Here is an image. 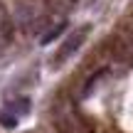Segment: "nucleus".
Returning <instances> with one entry per match:
<instances>
[{
    "instance_id": "f257e3e1",
    "label": "nucleus",
    "mask_w": 133,
    "mask_h": 133,
    "mask_svg": "<svg viewBox=\"0 0 133 133\" xmlns=\"http://www.w3.org/2000/svg\"><path fill=\"white\" fill-rule=\"evenodd\" d=\"M91 30V25H81V27H76L74 32L69 35V37L62 42V47L57 49V54L52 57V66H62L69 57H74L76 52H79V47L84 44V39H86V32Z\"/></svg>"
},
{
    "instance_id": "f03ea898",
    "label": "nucleus",
    "mask_w": 133,
    "mask_h": 133,
    "mask_svg": "<svg viewBox=\"0 0 133 133\" xmlns=\"http://www.w3.org/2000/svg\"><path fill=\"white\" fill-rule=\"evenodd\" d=\"M12 32H15L12 17H10V12L5 10V5H0V44L12 42Z\"/></svg>"
},
{
    "instance_id": "7ed1b4c3",
    "label": "nucleus",
    "mask_w": 133,
    "mask_h": 133,
    "mask_svg": "<svg viewBox=\"0 0 133 133\" xmlns=\"http://www.w3.org/2000/svg\"><path fill=\"white\" fill-rule=\"evenodd\" d=\"M54 123H57L59 133H79V128H76V123L71 121V116H64L57 111V116H54Z\"/></svg>"
},
{
    "instance_id": "20e7f679",
    "label": "nucleus",
    "mask_w": 133,
    "mask_h": 133,
    "mask_svg": "<svg viewBox=\"0 0 133 133\" xmlns=\"http://www.w3.org/2000/svg\"><path fill=\"white\" fill-rule=\"evenodd\" d=\"M64 30H66V22H64V20H59V22L54 25V27H47V30H44V35L39 37V42H42V44H49L52 39H57L59 35L64 32Z\"/></svg>"
},
{
    "instance_id": "39448f33",
    "label": "nucleus",
    "mask_w": 133,
    "mask_h": 133,
    "mask_svg": "<svg viewBox=\"0 0 133 133\" xmlns=\"http://www.w3.org/2000/svg\"><path fill=\"white\" fill-rule=\"evenodd\" d=\"M0 123L5 128H15L17 126V114H10V111H0Z\"/></svg>"
},
{
    "instance_id": "423d86ee",
    "label": "nucleus",
    "mask_w": 133,
    "mask_h": 133,
    "mask_svg": "<svg viewBox=\"0 0 133 133\" xmlns=\"http://www.w3.org/2000/svg\"><path fill=\"white\" fill-rule=\"evenodd\" d=\"M104 74H106V69H99V71H96V74H94V76H91V79H89V81L84 84V91H81V94H84V96H89V94H91V89L96 86V81H99V79H101Z\"/></svg>"
},
{
    "instance_id": "0eeeda50",
    "label": "nucleus",
    "mask_w": 133,
    "mask_h": 133,
    "mask_svg": "<svg viewBox=\"0 0 133 133\" xmlns=\"http://www.w3.org/2000/svg\"><path fill=\"white\" fill-rule=\"evenodd\" d=\"M12 109H17V116H25L30 111V101L27 99H17V101H12Z\"/></svg>"
}]
</instances>
